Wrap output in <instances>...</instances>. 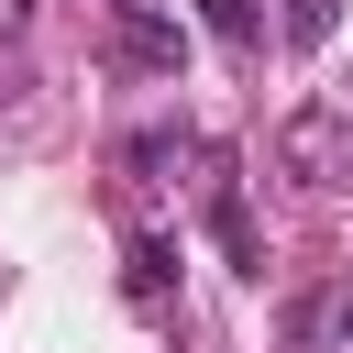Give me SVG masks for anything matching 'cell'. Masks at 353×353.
<instances>
[{
    "mask_svg": "<svg viewBox=\"0 0 353 353\" xmlns=\"http://www.w3.org/2000/svg\"><path fill=\"white\" fill-rule=\"evenodd\" d=\"M331 342H342V353H353V298H342V309H331Z\"/></svg>",
    "mask_w": 353,
    "mask_h": 353,
    "instance_id": "obj_8",
    "label": "cell"
},
{
    "mask_svg": "<svg viewBox=\"0 0 353 353\" xmlns=\"http://www.w3.org/2000/svg\"><path fill=\"white\" fill-rule=\"evenodd\" d=\"M199 22H210L232 55H265V0H199Z\"/></svg>",
    "mask_w": 353,
    "mask_h": 353,
    "instance_id": "obj_6",
    "label": "cell"
},
{
    "mask_svg": "<svg viewBox=\"0 0 353 353\" xmlns=\"http://www.w3.org/2000/svg\"><path fill=\"white\" fill-rule=\"evenodd\" d=\"M121 165H132V176H176V165H199V143H188L176 121H143V132L121 143Z\"/></svg>",
    "mask_w": 353,
    "mask_h": 353,
    "instance_id": "obj_5",
    "label": "cell"
},
{
    "mask_svg": "<svg viewBox=\"0 0 353 353\" xmlns=\"http://www.w3.org/2000/svg\"><path fill=\"white\" fill-rule=\"evenodd\" d=\"M176 55H188V44H176V22H165V11L121 22V66H143V77H176Z\"/></svg>",
    "mask_w": 353,
    "mask_h": 353,
    "instance_id": "obj_4",
    "label": "cell"
},
{
    "mask_svg": "<svg viewBox=\"0 0 353 353\" xmlns=\"http://www.w3.org/2000/svg\"><path fill=\"white\" fill-rule=\"evenodd\" d=\"M331 22H342V0H287V44H331Z\"/></svg>",
    "mask_w": 353,
    "mask_h": 353,
    "instance_id": "obj_7",
    "label": "cell"
},
{
    "mask_svg": "<svg viewBox=\"0 0 353 353\" xmlns=\"http://www.w3.org/2000/svg\"><path fill=\"white\" fill-rule=\"evenodd\" d=\"M165 287H176V243H165V232H132V243H121V298L154 320V309H165Z\"/></svg>",
    "mask_w": 353,
    "mask_h": 353,
    "instance_id": "obj_3",
    "label": "cell"
},
{
    "mask_svg": "<svg viewBox=\"0 0 353 353\" xmlns=\"http://www.w3.org/2000/svg\"><path fill=\"white\" fill-rule=\"evenodd\" d=\"M199 221H210V243H221L232 276H265V232H254V199H243V176H232L221 143H199Z\"/></svg>",
    "mask_w": 353,
    "mask_h": 353,
    "instance_id": "obj_2",
    "label": "cell"
},
{
    "mask_svg": "<svg viewBox=\"0 0 353 353\" xmlns=\"http://www.w3.org/2000/svg\"><path fill=\"white\" fill-rule=\"evenodd\" d=\"M276 165L309 176V188H342V176H353V110H342V99H298V110L276 121Z\"/></svg>",
    "mask_w": 353,
    "mask_h": 353,
    "instance_id": "obj_1",
    "label": "cell"
}]
</instances>
